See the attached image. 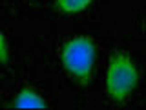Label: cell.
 <instances>
[{
	"mask_svg": "<svg viewBox=\"0 0 146 110\" xmlns=\"http://www.w3.org/2000/svg\"><path fill=\"white\" fill-rule=\"evenodd\" d=\"M13 107L17 108H44L46 101L33 90H22L13 101Z\"/></svg>",
	"mask_w": 146,
	"mask_h": 110,
	"instance_id": "cell-3",
	"label": "cell"
},
{
	"mask_svg": "<svg viewBox=\"0 0 146 110\" xmlns=\"http://www.w3.org/2000/svg\"><path fill=\"white\" fill-rule=\"evenodd\" d=\"M0 61L2 62L7 61V46H6V39L2 35V30H0Z\"/></svg>",
	"mask_w": 146,
	"mask_h": 110,
	"instance_id": "cell-5",
	"label": "cell"
},
{
	"mask_svg": "<svg viewBox=\"0 0 146 110\" xmlns=\"http://www.w3.org/2000/svg\"><path fill=\"white\" fill-rule=\"evenodd\" d=\"M62 64L75 79L88 82L95 66V44L90 37L80 35L68 40L62 50Z\"/></svg>",
	"mask_w": 146,
	"mask_h": 110,
	"instance_id": "cell-1",
	"label": "cell"
},
{
	"mask_svg": "<svg viewBox=\"0 0 146 110\" xmlns=\"http://www.w3.org/2000/svg\"><path fill=\"white\" fill-rule=\"evenodd\" d=\"M91 4V0H57V7L64 13H79L84 11Z\"/></svg>",
	"mask_w": 146,
	"mask_h": 110,
	"instance_id": "cell-4",
	"label": "cell"
},
{
	"mask_svg": "<svg viewBox=\"0 0 146 110\" xmlns=\"http://www.w3.org/2000/svg\"><path fill=\"white\" fill-rule=\"evenodd\" d=\"M139 73L133 61L126 53H115L108 64L106 72V92L113 101H122L137 86Z\"/></svg>",
	"mask_w": 146,
	"mask_h": 110,
	"instance_id": "cell-2",
	"label": "cell"
}]
</instances>
